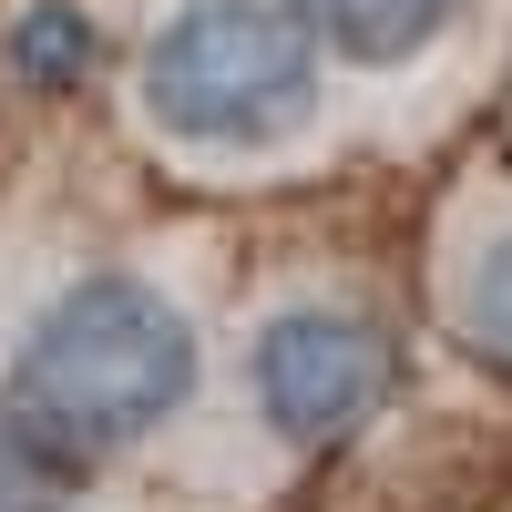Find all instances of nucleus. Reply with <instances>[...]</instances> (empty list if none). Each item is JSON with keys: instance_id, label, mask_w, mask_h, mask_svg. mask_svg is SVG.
Instances as JSON below:
<instances>
[{"instance_id": "nucleus-2", "label": "nucleus", "mask_w": 512, "mask_h": 512, "mask_svg": "<svg viewBox=\"0 0 512 512\" xmlns=\"http://www.w3.org/2000/svg\"><path fill=\"white\" fill-rule=\"evenodd\" d=\"M318 31L287 0H175L144 31L134 113L185 164H267L318 134Z\"/></svg>"}, {"instance_id": "nucleus-4", "label": "nucleus", "mask_w": 512, "mask_h": 512, "mask_svg": "<svg viewBox=\"0 0 512 512\" xmlns=\"http://www.w3.org/2000/svg\"><path fill=\"white\" fill-rule=\"evenodd\" d=\"M297 21L318 31V52L359 62V72H410L420 52H441L461 0H287Z\"/></svg>"}, {"instance_id": "nucleus-6", "label": "nucleus", "mask_w": 512, "mask_h": 512, "mask_svg": "<svg viewBox=\"0 0 512 512\" xmlns=\"http://www.w3.org/2000/svg\"><path fill=\"white\" fill-rule=\"evenodd\" d=\"M451 318H461V338H472L482 359L512 369V216H492L472 246H461V267H451Z\"/></svg>"}, {"instance_id": "nucleus-3", "label": "nucleus", "mask_w": 512, "mask_h": 512, "mask_svg": "<svg viewBox=\"0 0 512 512\" xmlns=\"http://www.w3.org/2000/svg\"><path fill=\"white\" fill-rule=\"evenodd\" d=\"M246 400L287 451H328L390 400V328L349 297H287L246 338Z\"/></svg>"}, {"instance_id": "nucleus-1", "label": "nucleus", "mask_w": 512, "mask_h": 512, "mask_svg": "<svg viewBox=\"0 0 512 512\" xmlns=\"http://www.w3.org/2000/svg\"><path fill=\"white\" fill-rule=\"evenodd\" d=\"M195 379H205V338L175 287L134 267H82L21 318L0 390L62 420L103 461V451H144L164 420H185Z\"/></svg>"}, {"instance_id": "nucleus-5", "label": "nucleus", "mask_w": 512, "mask_h": 512, "mask_svg": "<svg viewBox=\"0 0 512 512\" xmlns=\"http://www.w3.org/2000/svg\"><path fill=\"white\" fill-rule=\"evenodd\" d=\"M82 492H93V451L0 390V512H82Z\"/></svg>"}, {"instance_id": "nucleus-7", "label": "nucleus", "mask_w": 512, "mask_h": 512, "mask_svg": "<svg viewBox=\"0 0 512 512\" xmlns=\"http://www.w3.org/2000/svg\"><path fill=\"white\" fill-rule=\"evenodd\" d=\"M11 62H21L31 82H72L82 62H93V21L62 11V0H41V11L11 21Z\"/></svg>"}]
</instances>
